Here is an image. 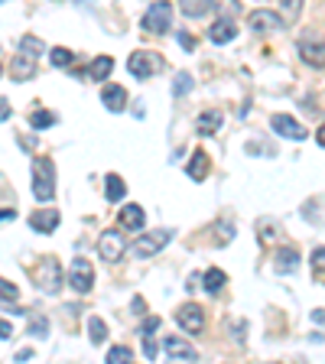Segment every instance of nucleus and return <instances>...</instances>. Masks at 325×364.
Returning <instances> with one entry per match:
<instances>
[{
  "instance_id": "obj_38",
  "label": "nucleus",
  "mask_w": 325,
  "mask_h": 364,
  "mask_svg": "<svg viewBox=\"0 0 325 364\" xmlns=\"http://www.w3.org/2000/svg\"><path fill=\"white\" fill-rule=\"evenodd\" d=\"M14 335V326H10L7 318H0V338H10Z\"/></svg>"
},
{
  "instance_id": "obj_22",
  "label": "nucleus",
  "mask_w": 325,
  "mask_h": 364,
  "mask_svg": "<svg viewBox=\"0 0 325 364\" xmlns=\"http://www.w3.org/2000/svg\"><path fill=\"white\" fill-rule=\"evenodd\" d=\"M202 283H205V289H208V293H212V296H218L221 289H225L228 277L218 270V267H212V270H208V273H205V277H202Z\"/></svg>"
},
{
  "instance_id": "obj_19",
  "label": "nucleus",
  "mask_w": 325,
  "mask_h": 364,
  "mask_svg": "<svg viewBox=\"0 0 325 364\" xmlns=\"http://www.w3.org/2000/svg\"><path fill=\"white\" fill-rule=\"evenodd\" d=\"M186 173H189L196 182H202L205 176H208V156H205V150H196V153H192V159L186 163Z\"/></svg>"
},
{
  "instance_id": "obj_30",
  "label": "nucleus",
  "mask_w": 325,
  "mask_h": 364,
  "mask_svg": "<svg viewBox=\"0 0 325 364\" xmlns=\"http://www.w3.org/2000/svg\"><path fill=\"white\" fill-rule=\"evenodd\" d=\"M130 358H134V351L124 348V345H114V348L107 351V361H111V364H127Z\"/></svg>"
},
{
  "instance_id": "obj_13",
  "label": "nucleus",
  "mask_w": 325,
  "mask_h": 364,
  "mask_svg": "<svg viewBox=\"0 0 325 364\" xmlns=\"http://www.w3.org/2000/svg\"><path fill=\"white\" fill-rule=\"evenodd\" d=\"M117 221L124 231H144V205H124Z\"/></svg>"
},
{
  "instance_id": "obj_28",
  "label": "nucleus",
  "mask_w": 325,
  "mask_h": 364,
  "mask_svg": "<svg viewBox=\"0 0 325 364\" xmlns=\"http://www.w3.org/2000/svg\"><path fill=\"white\" fill-rule=\"evenodd\" d=\"M30 335H33V338H46V335H49V318H46V316H33L30 318Z\"/></svg>"
},
{
  "instance_id": "obj_44",
  "label": "nucleus",
  "mask_w": 325,
  "mask_h": 364,
  "mask_svg": "<svg viewBox=\"0 0 325 364\" xmlns=\"http://www.w3.org/2000/svg\"><path fill=\"white\" fill-rule=\"evenodd\" d=\"M0 4H7V0H0Z\"/></svg>"
},
{
  "instance_id": "obj_21",
  "label": "nucleus",
  "mask_w": 325,
  "mask_h": 364,
  "mask_svg": "<svg viewBox=\"0 0 325 364\" xmlns=\"http://www.w3.org/2000/svg\"><path fill=\"white\" fill-rule=\"evenodd\" d=\"M111 68H114L111 55H98V59L88 65V78H95V82H105V78L111 75Z\"/></svg>"
},
{
  "instance_id": "obj_37",
  "label": "nucleus",
  "mask_w": 325,
  "mask_h": 364,
  "mask_svg": "<svg viewBox=\"0 0 325 364\" xmlns=\"http://www.w3.org/2000/svg\"><path fill=\"white\" fill-rule=\"evenodd\" d=\"M0 296H4V299H16L20 293H16L14 283H0Z\"/></svg>"
},
{
  "instance_id": "obj_20",
  "label": "nucleus",
  "mask_w": 325,
  "mask_h": 364,
  "mask_svg": "<svg viewBox=\"0 0 325 364\" xmlns=\"http://www.w3.org/2000/svg\"><path fill=\"white\" fill-rule=\"evenodd\" d=\"M105 196H107V202H121L124 196H127V182L121 179V176H107L105 179Z\"/></svg>"
},
{
  "instance_id": "obj_39",
  "label": "nucleus",
  "mask_w": 325,
  "mask_h": 364,
  "mask_svg": "<svg viewBox=\"0 0 325 364\" xmlns=\"http://www.w3.org/2000/svg\"><path fill=\"white\" fill-rule=\"evenodd\" d=\"M7 117H10V101H4V98H0V124L7 121Z\"/></svg>"
},
{
  "instance_id": "obj_14",
  "label": "nucleus",
  "mask_w": 325,
  "mask_h": 364,
  "mask_svg": "<svg viewBox=\"0 0 325 364\" xmlns=\"http://www.w3.org/2000/svg\"><path fill=\"white\" fill-rule=\"evenodd\" d=\"M101 101H105L107 111L121 114L124 107H127V91H124L121 85H105V91H101Z\"/></svg>"
},
{
  "instance_id": "obj_29",
  "label": "nucleus",
  "mask_w": 325,
  "mask_h": 364,
  "mask_svg": "<svg viewBox=\"0 0 325 364\" xmlns=\"http://www.w3.org/2000/svg\"><path fill=\"white\" fill-rule=\"evenodd\" d=\"M30 121H33V127L36 130H46V127H53L55 124V114L53 111H33Z\"/></svg>"
},
{
  "instance_id": "obj_32",
  "label": "nucleus",
  "mask_w": 325,
  "mask_h": 364,
  "mask_svg": "<svg viewBox=\"0 0 325 364\" xmlns=\"http://www.w3.org/2000/svg\"><path fill=\"white\" fill-rule=\"evenodd\" d=\"M189 88H192V75L179 72V75H176V82H173V95H176V98H182V95H186Z\"/></svg>"
},
{
  "instance_id": "obj_35",
  "label": "nucleus",
  "mask_w": 325,
  "mask_h": 364,
  "mask_svg": "<svg viewBox=\"0 0 325 364\" xmlns=\"http://www.w3.org/2000/svg\"><path fill=\"white\" fill-rule=\"evenodd\" d=\"M144 338V355H146V361H153L156 358V341H153V335H140Z\"/></svg>"
},
{
  "instance_id": "obj_36",
  "label": "nucleus",
  "mask_w": 325,
  "mask_h": 364,
  "mask_svg": "<svg viewBox=\"0 0 325 364\" xmlns=\"http://www.w3.org/2000/svg\"><path fill=\"white\" fill-rule=\"evenodd\" d=\"M156 328H159V318H156V316H150V318L144 322V326H140V335H153Z\"/></svg>"
},
{
  "instance_id": "obj_34",
  "label": "nucleus",
  "mask_w": 325,
  "mask_h": 364,
  "mask_svg": "<svg viewBox=\"0 0 325 364\" xmlns=\"http://www.w3.org/2000/svg\"><path fill=\"white\" fill-rule=\"evenodd\" d=\"M312 270H316V277L325 273V247H319L316 254H312Z\"/></svg>"
},
{
  "instance_id": "obj_43",
  "label": "nucleus",
  "mask_w": 325,
  "mask_h": 364,
  "mask_svg": "<svg viewBox=\"0 0 325 364\" xmlns=\"http://www.w3.org/2000/svg\"><path fill=\"white\" fill-rule=\"evenodd\" d=\"M14 215H16L14 208H4V212H0V218H14Z\"/></svg>"
},
{
  "instance_id": "obj_33",
  "label": "nucleus",
  "mask_w": 325,
  "mask_h": 364,
  "mask_svg": "<svg viewBox=\"0 0 325 364\" xmlns=\"http://www.w3.org/2000/svg\"><path fill=\"white\" fill-rule=\"evenodd\" d=\"M212 7L218 10H225V14H238V10H241V4H238V0H212Z\"/></svg>"
},
{
  "instance_id": "obj_31",
  "label": "nucleus",
  "mask_w": 325,
  "mask_h": 364,
  "mask_svg": "<svg viewBox=\"0 0 325 364\" xmlns=\"http://www.w3.org/2000/svg\"><path fill=\"white\" fill-rule=\"evenodd\" d=\"M49 59H53L55 68H65V65H72V59H75V55H72V49H53V53H49Z\"/></svg>"
},
{
  "instance_id": "obj_27",
  "label": "nucleus",
  "mask_w": 325,
  "mask_h": 364,
  "mask_svg": "<svg viewBox=\"0 0 325 364\" xmlns=\"http://www.w3.org/2000/svg\"><path fill=\"white\" fill-rule=\"evenodd\" d=\"M208 7H212V0H182V14L186 16H202L208 14Z\"/></svg>"
},
{
  "instance_id": "obj_3",
  "label": "nucleus",
  "mask_w": 325,
  "mask_h": 364,
  "mask_svg": "<svg viewBox=\"0 0 325 364\" xmlns=\"http://www.w3.org/2000/svg\"><path fill=\"white\" fill-rule=\"evenodd\" d=\"M169 23H173V4H166V0H156V4L144 14V30L153 33V36L169 33Z\"/></svg>"
},
{
  "instance_id": "obj_1",
  "label": "nucleus",
  "mask_w": 325,
  "mask_h": 364,
  "mask_svg": "<svg viewBox=\"0 0 325 364\" xmlns=\"http://www.w3.org/2000/svg\"><path fill=\"white\" fill-rule=\"evenodd\" d=\"M33 196L39 202H49L55 196V169H53V159L49 156H39L33 159Z\"/></svg>"
},
{
  "instance_id": "obj_5",
  "label": "nucleus",
  "mask_w": 325,
  "mask_h": 364,
  "mask_svg": "<svg viewBox=\"0 0 325 364\" xmlns=\"http://www.w3.org/2000/svg\"><path fill=\"white\" fill-rule=\"evenodd\" d=\"M68 287L75 289V293H91V287H95V270H91V264L85 257H75L68 264Z\"/></svg>"
},
{
  "instance_id": "obj_15",
  "label": "nucleus",
  "mask_w": 325,
  "mask_h": 364,
  "mask_svg": "<svg viewBox=\"0 0 325 364\" xmlns=\"http://www.w3.org/2000/svg\"><path fill=\"white\" fill-rule=\"evenodd\" d=\"M10 72H14L16 82H30V78L36 75V59H33V55H26V53L14 55V65H10Z\"/></svg>"
},
{
  "instance_id": "obj_17",
  "label": "nucleus",
  "mask_w": 325,
  "mask_h": 364,
  "mask_svg": "<svg viewBox=\"0 0 325 364\" xmlns=\"http://www.w3.org/2000/svg\"><path fill=\"white\" fill-rule=\"evenodd\" d=\"M299 55H303L309 65H316V68L325 65V46H322V43H312V39L299 43Z\"/></svg>"
},
{
  "instance_id": "obj_2",
  "label": "nucleus",
  "mask_w": 325,
  "mask_h": 364,
  "mask_svg": "<svg viewBox=\"0 0 325 364\" xmlns=\"http://www.w3.org/2000/svg\"><path fill=\"white\" fill-rule=\"evenodd\" d=\"M169 241H173V231H169V228H159V231H144V235L137 237V244H134V257H140V260L156 257V254L166 247Z\"/></svg>"
},
{
  "instance_id": "obj_7",
  "label": "nucleus",
  "mask_w": 325,
  "mask_h": 364,
  "mask_svg": "<svg viewBox=\"0 0 325 364\" xmlns=\"http://www.w3.org/2000/svg\"><path fill=\"white\" fill-rule=\"evenodd\" d=\"M176 322H179V328H186L189 335H196L205 328V309L198 303H186L176 309Z\"/></svg>"
},
{
  "instance_id": "obj_8",
  "label": "nucleus",
  "mask_w": 325,
  "mask_h": 364,
  "mask_svg": "<svg viewBox=\"0 0 325 364\" xmlns=\"http://www.w3.org/2000/svg\"><path fill=\"white\" fill-rule=\"evenodd\" d=\"M270 127H273V134L287 136V140H306V127H299V121L289 117V114H273Z\"/></svg>"
},
{
  "instance_id": "obj_6",
  "label": "nucleus",
  "mask_w": 325,
  "mask_h": 364,
  "mask_svg": "<svg viewBox=\"0 0 325 364\" xmlns=\"http://www.w3.org/2000/svg\"><path fill=\"white\" fill-rule=\"evenodd\" d=\"M124 250H127V241H124L121 231H101V237H98V254L107 260V264L121 260Z\"/></svg>"
},
{
  "instance_id": "obj_24",
  "label": "nucleus",
  "mask_w": 325,
  "mask_h": 364,
  "mask_svg": "<svg viewBox=\"0 0 325 364\" xmlns=\"http://www.w3.org/2000/svg\"><path fill=\"white\" fill-rule=\"evenodd\" d=\"M88 338H91V345H105V338H107V326L98 316L88 318Z\"/></svg>"
},
{
  "instance_id": "obj_11",
  "label": "nucleus",
  "mask_w": 325,
  "mask_h": 364,
  "mask_svg": "<svg viewBox=\"0 0 325 364\" xmlns=\"http://www.w3.org/2000/svg\"><path fill=\"white\" fill-rule=\"evenodd\" d=\"M247 26L254 33H270V30H277V26H283V16H277L273 10H254V14L247 16Z\"/></svg>"
},
{
  "instance_id": "obj_26",
  "label": "nucleus",
  "mask_w": 325,
  "mask_h": 364,
  "mask_svg": "<svg viewBox=\"0 0 325 364\" xmlns=\"http://www.w3.org/2000/svg\"><path fill=\"white\" fill-rule=\"evenodd\" d=\"M280 7H283V26H287V23H296V20H299L303 0H280Z\"/></svg>"
},
{
  "instance_id": "obj_9",
  "label": "nucleus",
  "mask_w": 325,
  "mask_h": 364,
  "mask_svg": "<svg viewBox=\"0 0 325 364\" xmlns=\"http://www.w3.org/2000/svg\"><path fill=\"white\" fill-rule=\"evenodd\" d=\"M163 351L169 355V361H198L196 345L176 338V335H166V341H163Z\"/></svg>"
},
{
  "instance_id": "obj_10",
  "label": "nucleus",
  "mask_w": 325,
  "mask_h": 364,
  "mask_svg": "<svg viewBox=\"0 0 325 364\" xmlns=\"http://www.w3.org/2000/svg\"><path fill=\"white\" fill-rule=\"evenodd\" d=\"M127 68H130V75L144 82V78L153 75V68H159V59L156 55H150V53H134L127 59Z\"/></svg>"
},
{
  "instance_id": "obj_18",
  "label": "nucleus",
  "mask_w": 325,
  "mask_h": 364,
  "mask_svg": "<svg viewBox=\"0 0 325 364\" xmlns=\"http://www.w3.org/2000/svg\"><path fill=\"white\" fill-rule=\"evenodd\" d=\"M208 36H212V43H231V39L238 36V26L231 20H228V16H218V23H215L212 26V33H208Z\"/></svg>"
},
{
  "instance_id": "obj_40",
  "label": "nucleus",
  "mask_w": 325,
  "mask_h": 364,
  "mask_svg": "<svg viewBox=\"0 0 325 364\" xmlns=\"http://www.w3.org/2000/svg\"><path fill=\"white\" fill-rule=\"evenodd\" d=\"M30 358H33V351H30V348H23L20 355H16V361H30Z\"/></svg>"
},
{
  "instance_id": "obj_16",
  "label": "nucleus",
  "mask_w": 325,
  "mask_h": 364,
  "mask_svg": "<svg viewBox=\"0 0 325 364\" xmlns=\"http://www.w3.org/2000/svg\"><path fill=\"white\" fill-rule=\"evenodd\" d=\"M221 124H225L221 111H202L198 114V121H196V127H198V134L202 136H212V134H218Z\"/></svg>"
},
{
  "instance_id": "obj_12",
  "label": "nucleus",
  "mask_w": 325,
  "mask_h": 364,
  "mask_svg": "<svg viewBox=\"0 0 325 364\" xmlns=\"http://www.w3.org/2000/svg\"><path fill=\"white\" fill-rule=\"evenodd\" d=\"M59 218L62 215L55 208H39L36 215H30V228L39 231V235H53L55 228H59Z\"/></svg>"
},
{
  "instance_id": "obj_4",
  "label": "nucleus",
  "mask_w": 325,
  "mask_h": 364,
  "mask_svg": "<svg viewBox=\"0 0 325 364\" xmlns=\"http://www.w3.org/2000/svg\"><path fill=\"white\" fill-rule=\"evenodd\" d=\"M36 287L43 289V293H49V296H55L62 289V264L55 257H46L43 264H39V270H36Z\"/></svg>"
},
{
  "instance_id": "obj_41",
  "label": "nucleus",
  "mask_w": 325,
  "mask_h": 364,
  "mask_svg": "<svg viewBox=\"0 0 325 364\" xmlns=\"http://www.w3.org/2000/svg\"><path fill=\"white\" fill-rule=\"evenodd\" d=\"M134 312H146V303H144V299H134Z\"/></svg>"
},
{
  "instance_id": "obj_25",
  "label": "nucleus",
  "mask_w": 325,
  "mask_h": 364,
  "mask_svg": "<svg viewBox=\"0 0 325 364\" xmlns=\"http://www.w3.org/2000/svg\"><path fill=\"white\" fill-rule=\"evenodd\" d=\"M20 53H26V55H33V59H39V55L46 53V43H43V39H36V36H23V39H20Z\"/></svg>"
},
{
  "instance_id": "obj_42",
  "label": "nucleus",
  "mask_w": 325,
  "mask_h": 364,
  "mask_svg": "<svg viewBox=\"0 0 325 364\" xmlns=\"http://www.w3.org/2000/svg\"><path fill=\"white\" fill-rule=\"evenodd\" d=\"M316 140H319V146H325V124L319 127V134H316Z\"/></svg>"
},
{
  "instance_id": "obj_23",
  "label": "nucleus",
  "mask_w": 325,
  "mask_h": 364,
  "mask_svg": "<svg viewBox=\"0 0 325 364\" xmlns=\"http://www.w3.org/2000/svg\"><path fill=\"white\" fill-rule=\"evenodd\" d=\"M296 267H299V254H296L293 247H283L280 254H277V270L289 273V270H296Z\"/></svg>"
}]
</instances>
